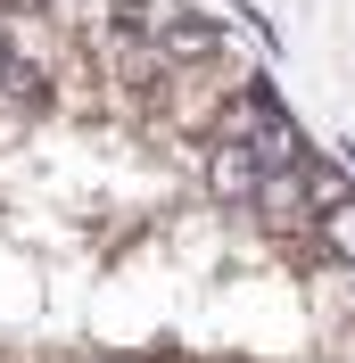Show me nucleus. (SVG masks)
I'll use <instances>...</instances> for the list:
<instances>
[{
	"instance_id": "1",
	"label": "nucleus",
	"mask_w": 355,
	"mask_h": 363,
	"mask_svg": "<svg viewBox=\"0 0 355 363\" xmlns=\"http://www.w3.org/2000/svg\"><path fill=\"white\" fill-rule=\"evenodd\" d=\"M265 157L248 149V140H199V190L215 206H231V215H248L256 206V190H265Z\"/></svg>"
},
{
	"instance_id": "3",
	"label": "nucleus",
	"mask_w": 355,
	"mask_h": 363,
	"mask_svg": "<svg viewBox=\"0 0 355 363\" xmlns=\"http://www.w3.org/2000/svg\"><path fill=\"white\" fill-rule=\"evenodd\" d=\"M17 67V33H9V17H0V74Z\"/></svg>"
},
{
	"instance_id": "2",
	"label": "nucleus",
	"mask_w": 355,
	"mask_h": 363,
	"mask_svg": "<svg viewBox=\"0 0 355 363\" xmlns=\"http://www.w3.org/2000/svg\"><path fill=\"white\" fill-rule=\"evenodd\" d=\"M314 248L331 256V264H355V199H339V206L314 215Z\"/></svg>"
}]
</instances>
